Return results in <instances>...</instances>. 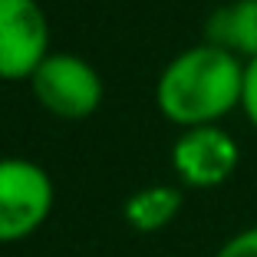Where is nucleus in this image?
I'll return each mask as SVG.
<instances>
[{
  "instance_id": "1",
  "label": "nucleus",
  "mask_w": 257,
  "mask_h": 257,
  "mask_svg": "<svg viewBox=\"0 0 257 257\" xmlns=\"http://www.w3.org/2000/svg\"><path fill=\"white\" fill-rule=\"evenodd\" d=\"M244 92V63L221 46L198 43L168 60L155 83V106L182 128L218 125Z\"/></svg>"
},
{
  "instance_id": "2",
  "label": "nucleus",
  "mask_w": 257,
  "mask_h": 257,
  "mask_svg": "<svg viewBox=\"0 0 257 257\" xmlns=\"http://www.w3.org/2000/svg\"><path fill=\"white\" fill-rule=\"evenodd\" d=\"M53 178L30 159H0V244H14L43 227L53 211Z\"/></svg>"
},
{
  "instance_id": "3",
  "label": "nucleus",
  "mask_w": 257,
  "mask_h": 257,
  "mask_svg": "<svg viewBox=\"0 0 257 257\" xmlns=\"http://www.w3.org/2000/svg\"><path fill=\"white\" fill-rule=\"evenodd\" d=\"M37 102L56 119H89L102 106V76L76 53H50L30 76Z\"/></svg>"
},
{
  "instance_id": "4",
  "label": "nucleus",
  "mask_w": 257,
  "mask_h": 257,
  "mask_svg": "<svg viewBox=\"0 0 257 257\" xmlns=\"http://www.w3.org/2000/svg\"><path fill=\"white\" fill-rule=\"evenodd\" d=\"M50 53V20L40 0H0V79H30Z\"/></svg>"
},
{
  "instance_id": "5",
  "label": "nucleus",
  "mask_w": 257,
  "mask_h": 257,
  "mask_svg": "<svg viewBox=\"0 0 257 257\" xmlns=\"http://www.w3.org/2000/svg\"><path fill=\"white\" fill-rule=\"evenodd\" d=\"M241 149L224 128L198 125L185 128L172 145V168L188 188H218L234 175Z\"/></svg>"
},
{
  "instance_id": "6",
  "label": "nucleus",
  "mask_w": 257,
  "mask_h": 257,
  "mask_svg": "<svg viewBox=\"0 0 257 257\" xmlns=\"http://www.w3.org/2000/svg\"><path fill=\"white\" fill-rule=\"evenodd\" d=\"M204 43L257 60V0H234L218 7L204 23Z\"/></svg>"
},
{
  "instance_id": "7",
  "label": "nucleus",
  "mask_w": 257,
  "mask_h": 257,
  "mask_svg": "<svg viewBox=\"0 0 257 257\" xmlns=\"http://www.w3.org/2000/svg\"><path fill=\"white\" fill-rule=\"evenodd\" d=\"M182 211V191L172 188V185H149V188H139L136 195L125 201L122 214H125L128 227H136L142 234L152 231H162L168 227Z\"/></svg>"
},
{
  "instance_id": "8",
  "label": "nucleus",
  "mask_w": 257,
  "mask_h": 257,
  "mask_svg": "<svg viewBox=\"0 0 257 257\" xmlns=\"http://www.w3.org/2000/svg\"><path fill=\"white\" fill-rule=\"evenodd\" d=\"M214 257H257V224L237 231L234 237H227Z\"/></svg>"
},
{
  "instance_id": "9",
  "label": "nucleus",
  "mask_w": 257,
  "mask_h": 257,
  "mask_svg": "<svg viewBox=\"0 0 257 257\" xmlns=\"http://www.w3.org/2000/svg\"><path fill=\"white\" fill-rule=\"evenodd\" d=\"M241 109L247 122L257 128V60L244 63V92H241Z\"/></svg>"
}]
</instances>
